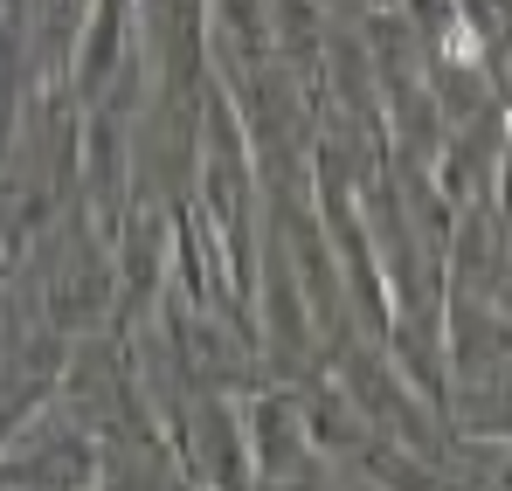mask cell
<instances>
[{
    "label": "cell",
    "mask_w": 512,
    "mask_h": 491,
    "mask_svg": "<svg viewBox=\"0 0 512 491\" xmlns=\"http://www.w3.org/2000/svg\"><path fill=\"white\" fill-rule=\"evenodd\" d=\"M471 56H478V42H471V28L457 21V28H450V63H471Z\"/></svg>",
    "instance_id": "cell-1"
}]
</instances>
